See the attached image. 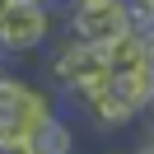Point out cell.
Returning a JSON list of instances; mask_svg holds the SVG:
<instances>
[{"mask_svg": "<svg viewBox=\"0 0 154 154\" xmlns=\"http://www.w3.org/2000/svg\"><path fill=\"white\" fill-rule=\"evenodd\" d=\"M51 38H56V14L47 5H10L0 14V56H10V61L33 56Z\"/></svg>", "mask_w": 154, "mask_h": 154, "instance_id": "3", "label": "cell"}, {"mask_svg": "<svg viewBox=\"0 0 154 154\" xmlns=\"http://www.w3.org/2000/svg\"><path fill=\"white\" fill-rule=\"evenodd\" d=\"M112 5H122V0H79L75 10H112Z\"/></svg>", "mask_w": 154, "mask_h": 154, "instance_id": "10", "label": "cell"}, {"mask_svg": "<svg viewBox=\"0 0 154 154\" xmlns=\"http://www.w3.org/2000/svg\"><path fill=\"white\" fill-rule=\"evenodd\" d=\"M47 79H51V94H66L70 103H84L89 94H98L112 79L107 75V51L84 47L75 38H56V47L47 56Z\"/></svg>", "mask_w": 154, "mask_h": 154, "instance_id": "2", "label": "cell"}, {"mask_svg": "<svg viewBox=\"0 0 154 154\" xmlns=\"http://www.w3.org/2000/svg\"><path fill=\"white\" fill-rule=\"evenodd\" d=\"M75 5H79V0H47V10H51V14H56V10H66V14H70Z\"/></svg>", "mask_w": 154, "mask_h": 154, "instance_id": "11", "label": "cell"}, {"mask_svg": "<svg viewBox=\"0 0 154 154\" xmlns=\"http://www.w3.org/2000/svg\"><path fill=\"white\" fill-rule=\"evenodd\" d=\"M75 107H79V117H84V122L94 126L98 135H117V131H126V126L140 117V112H135V107L126 103V98L117 94L112 84H103L98 94H89L84 103H75Z\"/></svg>", "mask_w": 154, "mask_h": 154, "instance_id": "5", "label": "cell"}, {"mask_svg": "<svg viewBox=\"0 0 154 154\" xmlns=\"http://www.w3.org/2000/svg\"><path fill=\"white\" fill-rule=\"evenodd\" d=\"M126 33H131L126 10H122V5H112V10H70V33H66V38L107 51L112 42H122Z\"/></svg>", "mask_w": 154, "mask_h": 154, "instance_id": "4", "label": "cell"}, {"mask_svg": "<svg viewBox=\"0 0 154 154\" xmlns=\"http://www.w3.org/2000/svg\"><path fill=\"white\" fill-rule=\"evenodd\" d=\"M28 149L33 154H75V126H70V117L66 112H51L42 126H33Z\"/></svg>", "mask_w": 154, "mask_h": 154, "instance_id": "6", "label": "cell"}, {"mask_svg": "<svg viewBox=\"0 0 154 154\" xmlns=\"http://www.w3.org/2000/svg\"><path fill=\"white\" fill-rule=\"evenodd\" d=\"M140 117H145V122H149V126H145V131H154V98H149V103H145V112H140Z\"/></svg>", "mask_w": 154, "mask_h": 154, "instance_id": "12", "label": "cell"}, {"mask_svg": "<svg viewBox=\"0 0 154 154\" xmlns=\"http://www.w3.org/2000/svg\"><path fill=\"white\" fill-rule=\"evenodd\" d=\"M56 107V94L19 70L0 66V140H28L33 126H42Z\"/></svg>", "mask_w": 154, "mask_h": 154, "instance_id": "1", "label": "cell"}, {"mask_svg": "<svg viewBox=\"0 0 154 154\" xmlns=\"http://www.w3.org/2000/svg\"><path fill=\"white\" fill-rule=\"evenodd\" d=\"M5 10H10V0H0V14H5Z\"/></svg>", "mask_w": 154, "mask_h": 154, "instance_id": "14", "label": "cell"}, {"mask_svg": "<svg viewBox=\"0 0 154 154\" xmlns=\"http://www.w3.org/2000/svg\"><path fill=\"white\" fill-rule=\"evenodd\" d=\"M0 154H33L28 140H0Z\"/></svg>", "mask_w": 154, "mask_h": 154, "instance_id": "9", "label": "cell"}, {"mask_svg": "<svg viewBox=\"0 0 154 154\" xmlns=\"http://www.w3.org/2000/svg\"><path fill=\"white\" fill-rule=\"evenodd\" d=\"M112 154H126V149H112Z\"/></svg>", "mask_w": 154, "mask_h": 154, "instance_id": "15", "label": "cell"}, {"mask_svg": "<svg viewBox=\"0 0 154 154\" xmlns=\"http://www.w3.org/2000/svg\"><path fill=\"white\" fill-rule=\"evenodd\" d=\"M149 51H145V38L140 33H126L122 42L107 47V75H131V70H149Z\"/></svg>", "mask_w": 154, "mask_h": 154, "instance_id": "7", "label": "cell"}, {"mask_svg": "<svg viewBox=\"0 0 154 154\" xmlns=\"http://www.w3.org/2000/svg\"><path fill=\"white\" fill-rule=\"evenodd\" d=\"M10 5H47V0H10Z\"/></svg>", "mask_w": 154, "mask_h": 154, "instance_id": "13", "label": "cell"}, {"mask_svg": "<svg viewBox=\"0 0 154 154\" xmlns=\"http://www.w3.org/2000/svg\"><path fill=\"white\" fill-rule=\"evenodd\" d=\"M126 154H154V131H145V135H140V140H135Z\"/></svg>", "mask_w": 154, "mask_h": 154, "instance_id": "8", "label": "cell"}]
</instances>
